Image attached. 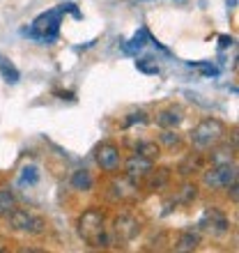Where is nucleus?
Masks as SVG:
<instances>
[{"label":"nucleus","instance_id":"f257e3e1","mask_svg":"<svg viewBox=\"0 0 239 253\" xmlns=\"http://www.w3.org/2000/svg\"><path fill=\"white\" fill-rule=\"evenodd\" d=\"M223 133H226L223 122L216 118H207L191 131V143L196 150H209L223 138Z\"/></svg>","mask_w":239,"mask_h":253},{"label":"nucleus","instance_id":"f03ea898","mask_svg":"<svg viewBox=\"0 0 239 253\" xmlns=\"http://www.w3.org/2000/svg\"><path fill=\"white\" fill-rule=\"evenodd\" d=\"M58 30H60V12H55V9H51V12L41 14V16H37L33 23V28L30 30H23V35H28V37H35V40H55L58 37Z\"/></svg>","mask_w":239,"mask_h":253},{"label":"nucleus","instance_id":"7ed1b4c3","mask_svg":"<svg viewBox=\"0 0 239 253\" xmlns=\"http://www.w3.org/2000/svg\"><path fill=\"white\" fill-rule=\"evenodd\" d=\"M233 182H237L235 164H214L212 170L205 173V184L212 189H228Z\"/></svg>","mask_w":239,"mask_h":253},{"label":"nucleus","instance_id":"20e7f679","mask_svg":"<svg viewBox=\"0 0 239 253\" xmlns=\"http://www.w3.org/2000/svg\"><path fill=\"white\" fill-rule=\"evenodd\" d=\"M79 233L83 240H87L90 244H94V240L104 233V214L99 210H87L83 212L79 221Z\"/></svg>","mask_w":239,"mask_h":253},{"label":"nucleus","instance_id":"39448f33","mask_svg":"<svg viewBox=\"0 0 239 253\" xmlns=\"http://www.w3.org/2000/svg\"><path fill=\"white\" fill-rule=\"evenodd\" d=\"M9 223H12L14 230H19V233H30V235H40L44 230V221L40 216H35V214L26 212V210H14L9 216Z\"/></svg>","mask_w":239,"mask_h":253},{"label":"nucleus","instance_id":"423d86ee","mask_svg":"<svg viewBox=\"0 0 239 253\" xmlns=\"http://www.w3.org/2000/svg\"><path fill=\"white\" fill-rule=\"evenodd\" d=\"M200 228L209 230L212 235H226L228 230H230V223H228V219L219 210H207L202 221H200Z\"/></svg>","mask_w":239,"mask_h":253},{"label":"nucleus","instance_id":"0eeeda50","mask_svg":"<svg viewBox=\"0 0 239 253\" xmlns=\"http://www.w3.org/2000/svg\"><path fill=\"white\" fill-rule=\"evenodd\" d=\"M97 164H99L104 170L108 173H115L120 168V152L118 147L111 145V143H104V145L97 147Z\"/></svg>","mask_w":239,"mask_h":253},{"label":"nucleus","instance_id":"6e6552de","mask_svg":"<svg viewBox=\"0 0 239 253\" xmlns=\"http://www.w3.org/2000/svg\"><path fill=\"white\" fill-rule=\"evenodd\" d=\"M150 173H152V161L147 159V157L136 154V157H131V159L126 161V175H129L133 182L143 180V177H147Z\"/></svg>","mask_w":239,"mask_h":253},{"label":"nucleus","instance_id":"1a4fd4ad","mask_svg":"<svg viewBox=\"0 0 239 253\" xmlns=\"http://www.w3.org/2000/svg\"><path fill=\"white\" fill-rule=\"evenodd\" d=\"M115 235H118L122 242H129V240H133L136 235H138V230H140V226H138V221L133 219V216H118L115 219Z\"/></svg>","mask_w":239,"mask_h":253},{"label":"nucleus","instance_id":"9d476101","mask_svg":"<svg viewBox=\"0 0 239 253\" xmlns=\"http://www.w3.org/2000/svg\"><path fill=\"white\" fill-rule=\"evenodd\" d=\"M179 122H182V111H177V108H168V111H161L157 115V125L166 126V129H175Z\"/></svg>","mask_w":239,"mask_h":253},{"label":"nucleus","instance_id":"9b49d317","mask_svg":"<svg viewBox=\"0 0 239 253\" xmlns=\"http://www.w3.org/2000/svg\"><path fill=\"white\" fill-rule=\"evenodd\" d=\"M14 210H16V198H14V193L2 189V191H0V216L7 219Z\"/></svg>","mask_w":239,"mask_h":253},{"label":"nucleus","instance_id":"f8f14e48","mask_svg":"<svg viewBox=\"0 0 239 253\" xmlns=\"http://www.w3.org/2000/svg\"><path fill=\"white\" fill-rule=\"evenodd\" d=\"M72 187L79 189V191H90L92 189V175H90V170H76L72 177Z\"/></svg>","mask_w":239,"mask_h":253},{"label":"nucleus","instance_id":"ddd939ff","mask_svg":"<svg viewBox=\"0 0 239 253\" xmlns=\"http://www.w3.org/2000/svg\"><path fill=\"white\" fill-rule=\"evenodd\" d=\"M198 242H200V237L193 233V230L182 233L179 235V240H177V244H175V251H193V249L198 247Z\"/></svg>","mask_w":239,"mask_h":253},{"label":"nucleus","instance_id":"4468645a","mask_svg":"<svg viewBox=\"0 0 239 253\" xmlns=\"http://www.w3.org/2000/svg\"><path fill=\"white\" fill-rule=\"evenodd\" d=\"M37 180H40V170H37V166H35V164L23 166V170H21V182H23V184H37Z\"/></svg>","mask_w":239,"mask_h":253},{"label":"nucleus","instance_id":"2eb2a0df","mask_svg":"<svg viewBox=\"0 0 239 253\" xmlns=\"http://www.w3.org/2000/svg\"><path fill=\"white\" fill-rule=\"evenodd\" d=\"M147 40H150V35H147L145 28H140V33L133 35V40L129 42V46H126V51H140V48L147 44Z\"/></svg>","mask_w":239,"mask_h":253},{"label":"nucleus","instance_id":"dca6fc26","mask_svg":"<svg viewBox=\"0 0 239 253\" xmlns=\"http://www.w3.org/2000/svg\"><path fill=\"white\" fill-rule=\"evenodd\" d=\"M0 72H2V76H5V81H9V83H16V81H19V69H16V67L14 65H9V62H2V65H0Z\"/></svg>","mask_w":239,"mask_h":253},{"label":"nucleus","instance_id":"f3484780","mask_svg":"<svg viewBox=\"0 0 239 253\" xmlns=\"http://www.w3.org/2000/svg\"><path fill=\"white\" fill-rule=\"evenodd\" d=\"M136 154H140V157H147V159H152V157H157V154H159V147L154 145V143H140V145L136 147Z\"/></svg>","mask_w":239,"mask_h":253},{"label":"nucleus","instance_id":"a211bd4d","mask_svg":"<svg viewBox=\"0 0 239 253\" xmlns=\"http://www.w3.org/2000/svg\"><path fill=\"white\" fill-rule=\"evenodd\" d=\"M212 164H233V152L223 147V150H216L212 154Z\"/></svg>","mask_w":239,"mask_h":253},{"label":"nucleus","instance_id":"6ab92c4d","mask_svg":"<svg viewBox=\"0 0 239 253\" xmlns=\"http://www.w3.org/2000/svg\"><path fill=\"white\" fill-rule=\"evenodd\" d=\"M136 67H138L140 72H145V74H159V65H152V62H150V58L136 60Z\"/></svg>","mask_w":239,"mask_h":253},{"label":"nucleus","instance_id":"aec40b11","mask_svg":"<svg viewBox=\"0 0 239 253\" xmlns=\"http://www.w3.org/2000/svg\"><path fill=\"white\" fill-rule=\"evenodd\" d=\"M191 67H200V69L205 72V76H219V74H221L219 67L209 65V62H191Z\"/></svg>","mask_w":239,"mask_h":253},{"label":"nucleus","instance_id":"412c9836","mask_svg":"<svg viewBox=\"0 0 239 253\" xmlns=\"http://www.w3.org/2000/svg\"><path fill=\"white\" fill-rule=\"evenodd\" d=\"M198 196V191H196V187H191V184H186V187H182V193H179V200L182 203H191L193 198Z\"/></svg>","mask_w":239,"mask_h":253},{"label":"nucleus","instance_id":"4be33fe9","mask_svg":"<svg viewBox=\"0 0 239 253\" xmlns=\"http://www.w3.org/2000/svg\"><path fill=\"white\" fill-rule=\"evenodd\" d=\"M168 177H170V173H168V168H161V173H159V177H152V189H157V187H163L168 182Z\"/></svg>","mask_w":239,"mask_h":253},{"label":"nucleus","instance_id":"5701e85b","mask_svg":"<svg viewBox=\"0 0 239 253\" xmlns=\"http://www.w3.org/2000/svg\"><path fill=\"white\" fill-rule=\"evenodd\" d=\"M161 140H163L166 145H175V143H179V136L173 131V129H168V131L161 133Z\"/></svg>","mask_w":239,"mask_h":253},{"label":"nucleus","instance_id":"b1692460","mask_svg":"<svg viewBox=\"0 0 239 253\" xmlns=\"http://www.w3.org/2000/svg\"><path fill=\"white\" fill-rule=\"evenodd\" d=\"M147 118H145V113L143 111H138V113H131L129 118H126V126H131L133 122H145Z\"/></svg>","mask_w":239,"mask_h":253},{"label":"nucleus","instance_id":"393cba45","mask_svg":"<svg viewBox=\"0 0 239 253\" xmlns=\"http://www.w3.org/2000/svg\"><path fill=\"white\" fill-rule=\"evenodd\" d=\"M219 44H221V48H228V46H233V44H235V40L230 37V35H221Z\"/></svg>","mask_w":239,"mask_h":253},{"label":"nucleus","instance_id":"a878e982","mask_svg":"<svg viewBox=\"0 0 239 253\" xmlns=\"http://www.w3.org/2000/svg\"><path fill=\"white\" fill-rule=\"evenodd\" d=\"M60 97H62V99H74L72 92H60Z\"/></svg>","mask_w":239,"mask_h":253}]
</instances>
